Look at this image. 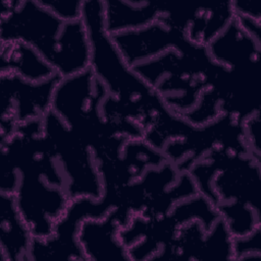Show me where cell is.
Listing matches in <instances>:
<instances>
[{
	"label": "cell",
	"instance_id": "6da1fadb",
	"mask_svg": "<svg viewBox=\"0 0 261 261\" xmlns=\"http://www.w3.org/2000/svg\"><path fill=\"white\" fill-rule=\"evenodd\" d=\"M82 20L90 41L89 68L108 93L126 106L133 119L146 132L170 109L122 57L105 29L103 1H84Z\"/></svg>",
	"mask_w": 261,
	"mask_h": 261
},
{
	"label": "cell",
	"instance_id": "7a4b0ae2",
	"mask_svg": "<svg viewBox=\"0 0 261 261\" xmlns=\"http://www.w3.org/2000/svg\"><path fill=\"white\" fill-rule=\"evenodd\" d=\"M108 91L90 68L61 76L52 96L51 109L93 151L97 165L114 163L126 141L104 118L101 104Z\"/></svg>",
	"mask_w": 261,
	"mask_h": 261
},
{
	"label": "cell",
	"instance_id": "3957f363",
	"mask_svg": "<svg viewBox=\"0 0 261 261\" xmlns=\"http://www.w3.org/2000/svg\"><path fill=\"white\" fill-rule=\"evenodd\" d=\"M133 68L170 110L181 115L217 82L224 66L212 59L206 45L188 40L180 49H169Z\"/></svg>",
	"mask_w": 261,
	"mask_h": 261
},
{
	"label": "cell",
	"instance_id": "277c9868",
	"mask_svg": "<svg viewBox=\"0 0 261 261\" xmlns=\"http://www.w3.org/2000/svg\"><path fill=\"white\" fill-rule=\"evenodd\" d=\"M43 128L65 177V191L69 199H100L104 187L92 149L52 109L43 117Z\"/></svg>",
	"mask_w": 261,
	"mask_h": 261
},
{
	"label": "cell",
	"instance_id": "5b68a950",
	"mask_svg": "<svg viewBox=\"0 0 261 261\" xmlns=\"http://www.w3.org/2000/svg\"><path fill=\"white\" fill-rule=\"evenodd\" d=\"M117 190L104 189L100 199L80 197L71 199L64 214L57 220L52 236L34 238L30 260L43 258L86 260L77 240L81 223L88 218H102L117 205Z\"/></svg>",
	"mask_w": 261,
	"mask_h": 261
},
{
	"label": "cell",
	"instance_id": "8992f818",
	"mask_svg": "<svg viewBox=\"0 0 261 261\" xmlns=\"http://www.w3.org/2000/svg\"><path fill=\"white\" fill-rule=\"evenodd\" d=\"M0 15L1 42H24L38 50L50 64L64 20L43 6L39 0L1 1Z\"/></svg>",
	"mask_w": 261,
	"mask_h": 261
},
{
	"label": "cell",
	"instance_id": "52a82bcc",
	"mask_svg": "<svg viewBox=\"0 0 261 261\" xmlns=\"http://www.w3.org/2000/svg\"><path fill=\"white\" fill-rule=\"evenodd\" d=\"M217 149L248 153L242 120L230 114H221L205 124L195 125L186 137L169 141L162 151L179 172H187L196 162Z\"/></svg>",
	"mask_w": 261,
	"mask_h": 261
},
{
	"label": "cell",
	"instance_id": "ba28073f",
	"mask_svg": "<svg viewBox=\"0 0 261 261\" xmlns=\"http://www.w3.org/2000/svg\"><path fill=\"white\" fill-rule=\"evenodd\" d=\"M215 173L211 180L212 203L237 202L260 213V161L248 153L217 149L207 155Z\"/></svg>",
	"mask_w": 261,
	"mask_h": 261
},
{
	"label": "cell",
	"instance_id": "9c48e42d",
	"mask_svg": "<svg viewBox=\"0 0 261 261\" xmlns=\"http://www.w3.org/2000/svg\"><path fill=\"white\" fill-rule=\"evenodd\" d=\"M233 237L220 217L209 230L198 220L181 225L171 242L151 260H229L233 259Z\"/></svg>",
	"mask_w": 261,
	"mask_h": 261
},
{
	"label": "cell",
	"instance_id": "30bf717a",
	"mask_svg": "<svg viewBox=\"0 0 261 261\" xmlns=\"http://www.w3.org/2000/svg\"><path fill=\"white\" fill-rule=\"evenodd\" d=\"M61 76L31 82L17 74L0 72V117L16 123L43 118L51 109L54 88Z\"/></svg>",
	"mask_w": 261,
	"mask_h": 261
},
{
	"label": "cell",
	"instance_id": "8fae6325",
	"mask_svg": "<svg viewBox=\"0 0 261 261\" xmlns=\"http://www.w3.org/2000/svg\"><path fill=\"white\" fill-rule=\"evenodd\" d=\"M111 38L132 67L169 49H178L188 40L185 32L170 28L159 20L140 29L111 35Z\"/></svg>",
	"mask_w": 261,
	"mask_h": 261
},
{
	"label": "cell",
	"instance_id": "7c38bea8",
	"mask_svg": "<svg viewBox=\"0 0 261 261\" xmlns=\"http://www.w3.org/2000/svg\"><path fill=\"white\" fill-rule=\"evenodd\" d=\"M121 227L113 209L102 218L85 219L77 240L86 260H130L126 246L119 239Z\"/></svg>",
	"mask_w": 261,
	"mask_h": 261
},
{
	"label": "cell",
	"instance_id": "4fadbf2b",
	"mask_svg": "<svg viewBox=\"0 0 261 261\" xmlns=\"http://www.w3.org/2000/svg\"><path fill=\"white\" fill-rule=\"evenodd\" d=\"M261 43L250 36L236 20L207 44L212 59L227 67H238L259 62Z\"/></svg>",
	"mask_w": 261,
	"mask_h": 261
},
{
	"label": "cell",
	"instance_id": "5bb4252c",
	"mask_svg": "<svg viewBox=\"0 0 261 261\" xmlns=\"http://www.w3.org/2000/svg\"><path fill=\"white\" fill-rule=\"evenodd\" d=\"M2 261H28L34 236L20 215L12 194L0 193Z\"/></svg>",
	"mask_w": 261,
	"mask_h": 261
},
{
	"label": "cell",
	"instance_id": "9a60e30c",
	"mask_svg": "<svg viewBox=\"0 0 261 261\" xmlns=\"http://www.w3.org/2000/svg\"><path fill=\"white\" fill-rule=\"evenodd\" d=\"M50 64L60 76L72 75L89 68L90 41L82 18L65 21Z\"/></svg>",
	"mask_w": 261,
	"mask_h": 261
},
{
	"label": "cell",
	"instance_id": "2e32d148",
	"mask_svg": "<svg viewBox=\"0 0 261 261\" xmlns=\"http://www.w3.org/2000/svg\"><path fill=\"white\" fill-rule=\"evenodd\" d=\"M0 72L17 74L31 82H42L58 74L33 46L21 42H1Z\"/></svg>",
	"mask_w": 261,
	"mask_h": 261
},
{
	"label": "cell",
	"instance_id": "e0dca14e",
	"mask_svg": "<svg viewBox=\"0 0 261 261\" xmlns=\"http://www.w3.org/2000/svg\"><path fill=\"white\" fill-rule=\"evenodd\" d=\"M104 24L109 35L153 23L161 13L160 3L144 0L103 1Z\"/></svg>",
	"mask_w": 261,
	"mask_h": 261
},
{
	"label": "cell",
	"instance_id": "ac0fdd59",
	"mask_svg": "<svg viewBox=\"0 0 261 261\" xmlns=\"http://www.w3.org/2000/svg\"><path fill=\"white\" fill-rule=\"evenodd\" d=\"M233 17L231 2L199 6L186 31V36L193 43L207 46L230 23Z\"/></svg>",
	"mask_w": 261,
	"mask_h": 261
},
{
	"label": "cell",
	"instance_id": "d6986e66",
	"mask_svg": "<svg viewBox=\"0 0 261 261\" xmlns=\"http://www.w3.org/2000/svg\"><path fill=\"white\" fill-rule=\"evenodd\" d=\"M215 207L233 238L245 236L256 227L261 226L260 213L256 212L248 205L227 202L220 203Z\"/></svg>",
	"mask_w": 261,
	"mask_h": 261
},
{
	"label": "cell",
	"instance_id": "ffe728a7",
	"mask_svg": "<svg viewBox=\"0 0 261 261\" xmlns=\"http://www.w3.org/2000/svg\"><path fill=\"white\" fill-rule=\"evenodd\" d=\"M233 259H250L261 257V226L251 232L233 238Z\"/></svg>",
	"mask_w": 261,
	"mask_h": 261
},
{
	"label": "cell",
	"instance_id": "44dd1931",
	"mask_svg": "<svg viewBox=\"0 0 261 261\" xmlns=\"http://www.w3.org/2000/svg\"><path fill=\"white\" fill-rule=\"evenodd\" d=\"M40 3L64 21L82 18L83 2L75 0H39Z\"/></svg>",
	"mask_w": 261,
	"mask_h": 261
},
{
	"label": "cell",
	"instance_id": "7402d4cb",
	"mask_svg": "<svg viewBox=\"0 0 261 261\" xmlns=\"http://www.w3.org/2000/svg\"><path fill=\"white\" fill-rule=\"evenodd\" d=\"M244 141L248 153L260 161V112L243 120Z\"/></svg>",
	"mask_w": 261,
	"mask_h": 261
},
{
	"label": "cell",
	"instance_id": "603a6c76",
	"mask_svg": "<svg viewBox=\"0 0 261 261\" xmlns=\"http://www.w3.org/2000/svg\"><path fill=\"white\" fill-rule=\"evenodd\" d=\"M231 7L234 15H242L260 20V11L257 2L253 0L232 1Z\"/></svg>",
	"mask_w": 261,
	"mask_h": 261
}]
</instances>
